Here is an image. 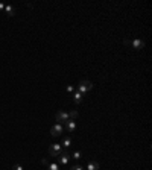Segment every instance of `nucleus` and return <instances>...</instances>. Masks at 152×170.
Returning <instances> with one entry per match:
<instances>
[{
	"label": "nucleus",
	"instance_id": "nucleus-1",
	"mask_svg": "<svg viewBox=\"0 0 152 170\" xmlns=\"http://www.w3.org/2000/svg\"><path fill=\"white\" fill-rule=\"evenodd\" d=\"M91 88H93V82L91 80H81L79 82V93H81L82 96L87 94Z\"/></svg>",
	"mask_w": 152,
	"mask_h": 170
},
{
	"label": "nucleus",
	"instance_id": "nucleus-2",
	"mask_svg": "<svg viewBox=\"0 0 152 170\" xmlns=\"http://www.w3.org/2000/svg\"><path fill=\"white\" fill-rule=\"evenodd\" d=\"M61 153H62V146H61V144H50V146H49V155H50V157L58 158Z\"/></svg>",
	"mask_w": 152,
	"mask_h": 170
},
{
	"label": "nucleus",
	"instance_id": "nucleus-3",
	"mask_svg": "<svg viewBox=\"0 0 152 170\" xmlns=\"http://www.w3.org/2000/svg\"><path fill=\"white\" fill-rule=\"evenodd\" d=\"M62 132H64V128H62V125H61V123H56L55 126H52V129H50V134H52V137H59Z\"/></svg>",
	"mask_w": 152,
	"mask_h": 170
},
{
	"label": "nucleus",
	"instance_id": "nucleus-4",
	"mask_svg": "<svg viewBox=\"0 0 152 170\" xmlns=\"http://www.w3.org/2000/svg\"><path fill=\"white\" fill-rule=\"evenodd\" d=\"M55 117H56V122H58V123H66V122L69 120V113H66V111H58Z\"/></svg>",
	"mask_w": 152,
	"mask_h": 170
},
{
	"label": "nucleus",
	"instance_id": "nucleus-5",
	"mask_svg": "<svg viewBox=\"0 0 152 170\" xmlns=\"http://www.w3.org/2000/svg\"><path fill=\"white\" fill-rule=\"evenodd\" d=\"M129 44L132 46V49H135V50H140V49H143V47H145V41H143V40H140V38H135V40H132Z\"/></svg>",
	"mask_w": 152,
	"mask_h": 170
},
{
	"label": "nucleus",
	"instance_id": "nucleus-6",
	"mask_svg": "<svg viewBox=\"0 0 152 170\" xmlns=\"http://www.w3.org/2000/svg\"><path fill=\"white\" fill-rule=\"evenodd\" d=\"M69 161H70V155H69L66 150H62V153L58 157V163L59 164H67Z\"/></svg>",
	"mask_w": 152,
	"mask_h": 170
},
{
	"label": "nucleus",
	"instance_id": "nucleus-7",
	"mask_svg": "<svg viewBox=\"0 0 152 170\" xmlns=\"http://www.w3.org/2000/svg\"><path fill=\"white\" fill-rule=\"evenodd\" d=\"M66 129H67V131H69V132H73V131H75V129H76V122H75V120H70V119H69V120H67V122H66Z\"/></svg>",
	"mask_w": 152,
	"mask_h": 170
},
{
	"label": "nucleus",
	"instance_id": "nucleus-8",
	"mask_svg": "<svg viewBox=\"0 0 152 170\" xmlns=\"http://www.w3.org/2000/svg\"><path fill=\"white\" fill-rule=\"evenodd\" d=\"M73 102L76 103V105H79V103L82 102V94L79 91H76V93L73 94Z\"/></svg>",
	"mask_w": 152,
	"mask_h": 170
},
{
	"label": "nucleus",
	"instance_id": "nucleus-9",
	"mask_svg": "<svg viewBox=\"0 0 152 170\" xmlns=\"http://www.w3.org/2000/svg\"><path fill=\"white\" fill-rule=\"evenodd\" d=\"M87 170H99V163H96V161H90L88 166H87Z\"/></svg>",
	"mask_w": 152,
	"mask_h": 170
},
{
	"label": "nucleus",
	"instance_id": "nucleus-10",
	"mask_svg": "<svg viewBox=\"0 0 152 170\" xmlns=\"http://www.w3.org/2000/svg\"><path fill=\"white\" fill-rule=\"evenodd\" d=\"M61 146H62V148H70L71 146V138L70 137H66V138H64V140H62V144H61Z\"/></svg>",
	"mask_w": 152,
	"mask_h": 170
},
{
	"label": "nucleus",
	"instance_id": "nucleus-11",
	"mask_svg": "<svg viewBox=\"0 0 152 170\" xmlns=\"http://www.w3.org/2000/svg\"><path fill=\"white\" fill-rule=\"evenodd\" d=\"M5 11H6V14H8V15H14V14H15V8H14V6H11V5H8V6H5Z\"/></svg>",
	"mask_w": 152,
	"mask_h": 170
},
{
	"label": "nucleus",
	"instance_id": "nucleus-12",
	"mask_svg": "<svg viewBox=\"0 0 152 170\" xmlns=\"http://www.w3.org/2000/svg\"><path fill=\"white\" fill-rule=\"evenodd\" d=\"M70 158H73V159H81L82 158V152L81 150H75L73 153L70 155Z\"/></svg>",
	"mask_w": 152,
	"mask_h": 170
},
{
	"label": "nucleus",
	"instance_id": "nucleus-13",
	"mask_svg": "<svg viewBox=\"0 0 152 170\" xmlns=\"http://www.w3.org/2000/svg\"><path fill=\"white\" fill-rule=\"evenodd\" d=\"M78 115H79L78 111H70V113H69V119H70V120H75V119H78Z\"/></svg>",
	"mask_w": 152,
	"mask_h": 170
},
{
	"label": "nucleus",
	"instance_id": "nucleus-14",
	"mask_svg": "<svg viewBox=\"0 0 152 170\" xmlns=\"http://www.w3.org/2000/svg\"><path fill=\"white\" fill-rule=\"evenodd\" d=\"M49 170H59V167H58V163H50L49 166Z\"/></svg>",
	"mask_w": 152,
	"mask_h": 170
},
{
	"label": "nucleus",
	"instance_id": "nucleus-15",
	"mask_svg": "<svg viewBox=\"0 0 152 170\" xmlns=\"http://www.w3.org/2000/svg\"><path fill=\"white\" fill-rule=\"evenodd\" d=\"M12 170H23V166H22V164H15V166L12 167Z\"/></svg>",
	"mask_w": 152,
	"mask_h": 170
},
{
	"label": "nucleus",
	"instance_id": "nucleus-16",
	"mask_svg": "<svg viewBox=\"0 0 152 170\" xmlns=\"http://www.w3.org/2000/svg\"><path fill=\"white\" fill-rule=\"evenodd\" d=\"M70 170H84V169H82L81 166H71Z\"/></svg>",
	"mask_w": 152,
	"mask_h": 170
},
{
	"label": "nucleus",
	"instance_id": "nucleus-17",
	"mask_svg": "<svg viewBox=\"0 0 152 170\" xmlns=\"http://www.w3.org/2000/svg\"><path fill=\"white\" fill-rule=\"evenodd\" d=\"M41 163H43L44 166H49V164H50V163H49V159H47V158H43V159H41Z\"/></svg>",
	"mask_w": 152,
	"mask_h": 170
},
{
	"label": "nucleus",
	"instance_id": "nucleus-18",
	"mask_svg": "<svg viewBox=\"0 0 152 170\" xmlns=\"http://www.w3.org/2000/svg\"><path fill=\"white\" fill-rule=\"evenodd\" d=\"M67 91H69V93H75V88H73L71 85H67Z\"/></svg>",
	"mask_w": 152,
	"mask_h": 170
},
{
	"label": "nucleus",
	"instance_id": "nucleus-19",
	"mask_svg": "<svg viewBox=\"0 0 152 170\" xmlns=\"http://www.w3.org/2000/svg\"><path fill=\"white\" fill-rule=\"evenodd\" d=\"M3 9H5V5H3V3H0V11H3Z\"/></svg>",
	"mask_w": 152,
	"mask_h": 170
}]
</instances>
